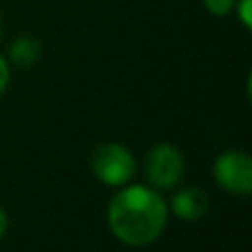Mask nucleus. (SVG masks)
<instances>
[{
  "instance_id": "nucleus-1",
  "label": "nucleus",
  "mask_w": 252,
  "mask_h": 252,
  "mask_svg": "<svg viewBox=\"0 0 252 252\" xmlns=\"http://www.w3.org/2000/svg\"><path fill=\"white\" fill-rule=\"evenodd\" d=\"M106 221L118 241L144 248L155 244L168 226V201L153 186H126L111 199Z\"/></svg>"
},
{
  "instance_id": "nucleus-2",
  "label": "nucleus",
  "mask_w": 252,
  "mask_h": 252,
  "mask_svg": "<svg viewBox=\"0 0 252 252\" xmlns=\"http://www.w3.org/2000/svg\"><path fill=\"white\" fill-rule=\"evenodd\" d=\"M91 170L104 186H124L135 175V157L124 144L106 142L93 151Z\"/></svg>"
},
{
  "instance_id": "nucleus-3",
  "label": "nucleus",
  "mask_w": 252,
  "mask_h": 252,
  "mask_svg": "<svg viewBox=\"0 0 252 252\" xmlns=\"http://www.w3.org/2000/svg\"><path fill=\"white\" fill-rule=\"evenodd\" d=\"M186 159L182 151L170 142H159L148 151L146 155V179L155 190H173L184 177Z\"/></svg>"
},
{
  "instance_id": "nucleus-4",
  "label": "nucleus",
  "mask_w": 252,
  "mask_h": 252,
  "mask_svg": "<svg viewBox=\"0 0 252 252\" xmlns=\"http://www.w3.org/2000/svg\"><path fill=\"white\" fill-rule=\"evenodd\" d=\"M213 177L230 195L248 197L252 192V159L244 151H226L215 159Z\"/></svg>"
},
{
  "instance_id": "nucleus-5",
  "label": "nucleus",
  "mask_w": 252,
  "mask_h": 252,
  "mask_svg": "<svg viewBox=\"0 0 252 252\" xmlns=\"http://www.w3.org/2000/svg\"><path fill=\"white\" fill-rule=\"evenodd\" d=\"M168 210L184 221H197L208 213V195L199 188H182L173 195Z\"/></svg>"
},
{
  "instance_id": "nucleus-6",
  "label": "nucleus",
  "mask_w": 252,
  "mask_h": 252,
  "mask_svg": "<svg viewBox=\"0 0 252 252\" xmlns=\"http://www.w3.org/2000/svg\"><path fill=\"white\" fill-rule=\"evenodd\" d=\"M42 56V44L40 40L31 38V35H20L9 44V62L20 69H29Z\"/></svg>"
},
{
  "instance_id": "nucleus-7",
  "label": "nucleus",
  "mask_w": 252,
  "mask_h": 252,
  "mask_svg": "<svg viewBox=\"0 0 252 252\" xmlns=\"http://www.w3.org/2000/svg\"><path fill=\"white\" fill-rule=\"evenodd\" d=\"M204 7L210 16L223 18V16H228V13H232L235 0H204Z\"/></svg>"
},
{
  "instance_id": "nucleus-8",
  "label": "nucleus",
  "mask_w": 252,
  "mask_h": 252,
  "mask_svg": "<svg viewBox=\"0 0 252 252\" xmlns=\"http://www.w3.org/2000/svg\"><path fill=\"white\" fill-rule=\"evenodd\" d=\"M250 4H252V0H235V9H232V11H237V16H239L241 25H244L246 29H250V27H252Z\"/></svg>"
},
{
  "instance_id": "nucleus-9",
  "label": "nucleus",
  "mask_w": 252,
  "mask_h": 252,
  "mask_svg": "<svg viewBox=\"0 0 252 252\" xmlns=\"http://www.w3.org/2000/svg\"><path fill=\"white\" fill-rule=\"evenodd\" d=\"M9 78H11V69H9V62L0 56V95L7 91L9 87Z\"/></svg>"
},
{
  "instance_id": "nucleus-10",
  "label": "nucleus",
  "mask_w": 252,
  "mask_h": 252,
  "mask_svg": "<svg viewBox=\"0 0 252 252\" xmlns=\"http://www.w3.org/2000/svg\"><path fill=\"white\" fill-rule=\"evenodd\" d=\"M7 228H9V215L4 213V208H0V239L7 235Z\"/></svg>"
},
{
  "instance_id": "nucleus-11",
  "label": "nucleus",
  "mask_w": 252,
  "mask_h": 252,
  "mask_svg": "<svg viewBox=\"0 0 252 252\" xmlns=\"http://www.w3.org/2000/svg\"><path fill=\"white\" fill-rule=\"evenodd\" d=\"M0 35H2V25H0Z\"/></svg>"
}]
</instances>
